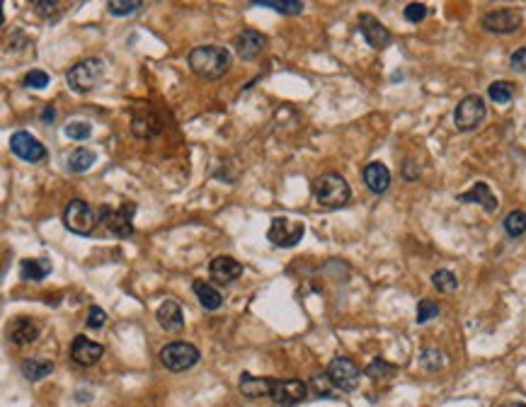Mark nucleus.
<instances>
[{
	"instance_id": "f257e3e1",
	"label": "nucleus",
	"mask_w": 526,
	"mask_h": 407,
	"mask_svg": "<svg viewBox=\"0 0 526 407\" xmlns=\"http://www.w3.org/2000/svg\"><path fill=\"white\" fill-rule=\"evenodd\" d=\"M189 68L197 78L204 81H216L230 66V51L223 47H197L187 56Z\"/></svg>"
},
{
	"instance_id": "f03ea898",
	"label": "nucleus",
	"mask_w": 526,
	"mask_h": 407,
	"mask_svg": "<svg viewBox=\"0 0 526 407\" xmlns=\"http://www.w3.org/2000/svg\"><path fill=\"white\" fill-rule=\"evenodd\" d=\"M313 194H315V201H318L322 208H342L352 199V189H349L347 179L335 172L320 175L313 182Z\"/></svg>"
},
{
	"instance_id": "7ed1b4c3",
	"label": "nucleus",
	"mask_w": 526,
	"mask_h": 407,
	"mask_svg": "<svg viewBox=\"0 0 526 407\" xmlns=\"http://www.w3.org/2000/svg\"><path fill=\"white\" fill-rule=\"evenodd\" d=\"M102 73H105V66H102L100 59H85V61H78V64L68 71L66 81L76 93H90V90H95L100 85Z\"/></svg>"
},
{
	"instance_id": "20e7f679",
	"label": "nucleus",
	"mask_w": 526,
	"mask_h": 407,
	"mask_svg": "<svg viewBox=\"0 0 526 407\" xmlns=\"http://www.w3.org/2000/svg\"><path fill=\"white\" fill-rule=\"evenodd\" d=\"M201 359L199 349L189 342H170L160 349V364L165 366L168 371H187Z\"/></svg>"
},
{
	"instance_id": "39448f33",
	"label": "nucleus",
	"mask_w": 526,
	"mask_h": 407,
	"mask_svg": "<svg viewBox=\"0 0 526 407\" xmlns=\"http://www.w3.org/2000/svg\"><path fill=\"white\" fill-rule=\"evenodd\" d=\"M485 117H488V107L480 95H468L454 110V124L458 131H473L485 122Z\"/></svg>"
},
{
	"instance_id": "423d86ee",
	"label": "nucleus",
	"mask_w": 526,
	"mask_h": 407,
	"mask_svg": "<svg viewBox=\"0 0 526 407\" xmlns=\"http://www.w3.org/2000/svg\"><path fill=\"white\" fill-rule=\"evenodd\" d=\"M64 223L71 233L76 235H90L95 230V223H98V213L90 206L88 201L83 199H71L64 211Z\"/></svg>"
},
{
	"instance_id": "0eeeda50",
	"label": "nucleus",
	"mask_w": 526,
	"mask_h": 407,
	"mask_svg": "<svg viewBox=\"0 0 526 407\" xmlns=\"http://www.w3.org/2000/svg\"><path fill=\"white\" fill-rule=\"evenodd\" d=\"M134 213H136V204L132 201L122 204L119 208H110V206L100 208V218H102V223H105V228L110 230L112 235L122 237V240L124 237H132L134 233V223H132Z\"/></svg>"
},
{
	"instance_id": "6e6552de",
	"label": "nucleus",
	"mask_w": 526,
	"mask_h": 407,
	"mask_svg": "<svg viewBox=\"0 0 526 407\" xmlns=\"http://www.w3.org/2000/svg\"><path fill=\"white\" fill-rule=\"evenodd\" d=\"M327 378L332 381V386L337 390H342V393H352V390L359 388V381H361V371L354 366L352 359H347V356H335V359L330 361V366H327Z\"/></svg>"
},
{
	"instance_id": "1a4fd4ad",
	"label": "nucleus",
	"mask_w": 526,
	"mask_h": 407,
	"mask_svg": "<svg viewBox=\"0 0 526 407\" xmlns=\"http://www.w3.org/2000/svg\"><path fill=\"white\" fill-rule=\"evenodd\" d=\"M269 398L279 407H296L308 398V386L298 378H279V381L274 378Z\"/></svg>"
},
{
	"instance_id": "9d476101",
	"label": "nucleus",
	"mask_w": 526,
	"mask_h": 407,
	"mask_svg": "<svg viewBox=\"0 0 526 407\" xmlns=\"http://www.w3.org/2000/svg\"><path fill=\"white\" fill-rule=\"evenodd\" d=\"M305 233V225L298 223V220L284 218V216H276L271 218V225L267 230L269 242H274L276 247H293L301 242V237Z\"/></svg>"
},
{
	"instance_id": "9b49d317",
	"label": "nucleus",
	"mask_w": 526,
	"mask_h": 407,
	"mask_svg": "<svg viewBox=\"0 0 526 407\" xmlns=\"http://www.w3.org/2000/svg\"><path fill=\"white\" fill-rule=\"evenodd\" d=\"M483 27L492 34H512L522 27V13L514 8L490 10V13L483 17Z\"/></svg>"
},
{
	"instance_id": "f8f14e48",
	"label": "nucleus",
	"mask_w": 526,
	"mask_h": 407,
	"mask_svg": "<svg viewBox=\"0 0 526 407\" xmlns=\"http://www.w3.org/2000/svg\"><path fill=\"white\" fill-rule=\"evenodd\" d=\"M10 146H13L15 155L22 158V160H27V163H39V160H44V158H47V148L42 146V141L34 138V136L27 134V131L13 134Z\"/></svg>"
},
{
	"instance_id": "ddd939ff",
	"label": "nucleus",
	"mask_w": 526,
	"mask_h": 407,
	"mask_svg": "<svg viewBox=\"0 0 526 407\" xmlns=\"http://www.w3.org/2000/svg\"><path fill=\"white\" fill-rule=\"evenodd\" d=\"M359 30H361V34H364L366 44H369L371 49H386L388 44L393 42L390 32L373 15H361L359 17Z\"/></svg>"
},
{
	"instance_id": "4468645a",
	"label": "nucleus",
	"mask_w": 526,
	"mask_h": 407,
	"mask_svg": "<svg viewBox=\"0 0 526 407\" xmlns=\"http://www.w3.org/2000/svg\"><path fill=\"white\" fill-rule=\"evenodd\" d=\"M102 354H105V347L98 342H93V339H88L85 335H78L76 339H73L71 344V356L76 364L81 366H93L98 364V361L102 359Z\"/></svg>"
},
{
	"instance_id": "2eb2a0df",
	"label": "nucleus",
	"mask_w": 526,
	"mask_h": 407,
	"mask_svg": "<svg viewBox=\"0 0 526 407\" xmlns=\"http://www.w3.org/2000/svg\"><path fill=\"white\" fill-rule=\"evenodd\" d=\"M209 271H211V279L216 281V284L226 286V284L235 281L238 276L242 274V264L238 262V259L228 257V254H218V257L211 259V267H209Z\"/></svg>"
},
{
	"instance_id": "dca6fc26",
	"label": "nucleus",
	"mask_w": 526,
	"mask_h": 407,
	"mask_svg": "<svg viewBox=\"0 0 526 407\" xmlns=\"http://www.w3.org/2000/svg\"><path fill=\"white\" fill-rule=\"evenodd\" d=\"M264 47H267V37L255 32V30H245L242 34H238V39H235V51L242 61L257 59V56L264 51Z\"/></svg>"
},
{
	"instance_id": "f3484780",
	"label": "nucleus",
	"mask_w": 526,
	"mask_h": 407,
	"mask_svg": "<svg viewBox=\"0 0 526 407\" xmlns=\"http://www.w3.org/2000/svg\"><path fill=\"white\" fill-rule=\"evenodd\" d=\"M456 199L461 204H480L488 213L497 211V196L492 194L490 184H485V182H475L466 194H458Z\"/></svg>"
},
{
	"instance_id": "a211bd4d",
	"label": "nucleus",
	"mask_w": 526,
	"mask_h": 407,
	"mask_svg": "<svg viewBox=\"0 0 526 407\" xmlns=\"http://www.w3.org/2000/svg\"><path fill=\"white\" fill-rule=\"evenodd\" d=\"M156 318H158V325H160L163 330H168V332H177V330H182V327H185L182 308H180V303L173 301V298H168V301L158 308Z\"/></svg>"
},
{
	"instance_id": "6ab92c4d",
	"label": "nucleus",
	"mask_w": 526,
	"mask_h": 407,
	"mask_svg": "<svg viewBox=\"0 0 526 407\" xmlns=\"http://www.w3.org/2000/svg\"><path fill=\"white\" fill-rule=\"evenodd\" d=\"M39 332H42V327H39L32 318H17L13 325L8 327L10 342L17 344V347H22V344H32L34 339L39 337Z\"/></svg>"
},
{
	"instance_id": "aec40b11",
	"label": "nucleus",
	"mask_w": 526,
	"mask_h": 407,
	"mask_svg": "<svg viewBox=\"0 0 526 407\" xmlns=\"http://www.w3.org/2000/svg\"><path fill=\"white\" fill-rule=\"evenodd\" d=\"M364 182L373 194H383L390 187V170L383 163H369L364 167Z\"/></svg>"
},
{
	"instance_id": "412c9836",
	"label": "nucleus",
	"mask_w": 526,
	"mask_h": 407,
	"mask_svg": "<svg viewBox=\"0 0 526 407\" xmlns=\"http://www.w3.org/2000/svg\"><path fill=\"white\" fill-rule=\"evenodd\" d=\"M271 383H274V378H257V376H250V373H242L240 376V393L250 400L264 398V395L271 393Z\"/></svg>"
},
{
	"instance_id": "4be33fe9",
	"label": "nucleus",
	"mask_w": 526,
	"mask_h": 407,
	"mask_svg": "<svg viewBox=\"0 0 526 407\" xmlns=\"http://www.w3.org/2000/svg\"><path fill=\"white\" fill-rule=\"evenodd\" d=\"M132 131L139 138H153L163 131V119L156 117L153 112H146V114H136L132 122Z\"/></svg>"
},
{
	"instance_id": "5701e85b",
	"label": "nucleus",
	"mask_w": 526,
	"mask_h": 407,
	"mask_svg": "<svg viewBox=\"0 0 526 407\" xmlns=\"http://www.w3.org/2000/svg\"><path fill=\"white\" fill-rule=\"evenodd\" d=\"M51 274V262L44 257L39 259H22L20 264V276L25 281H42Z\"/></svg>"
},
{
	"instance_id": "b1692460",
	"label": "nucleus",
	"mask_w": 526,
	"mask_h": 407,
	"mask_svg": "<svg viewBox=\"0 0 526 407\" xmlns=\"http://www.w3.org/2000/svg\"><path fill=\"white\" fill-rule=\"evenodd\" d=\"M20 371L27 381H42V378H47L49 373L54 371V364H51L49 359H42V356H32V359L22 361Z\"/></svg>"
},
{
	"instance_id": "393cba45",
	"label": "nucleus",
	"mask_w": 526,
	"mask_h": 407,
	"mask_svg": "<svg viewBox=\"0 0 526 407\" xmlns=\"http://www.w3.org/2000/svg\"><path fill=\"white\" fill-rule=\"evenodd\" d=\"M192 288H194V296L199 298V303H201L206 310H218V308H221V303H223L221 293H218L211 284H206V281L197 279L194 284H192Z\"/></svg>"
},
{
	"instance_id": "a878e982",
	"label": "nucleus",
	"mask_w": 526,
	"mask_h": 407,
	"mask_svg": "<svg viewBox=\"0 0 526 407\" xmlns=\"http://www.w3.org/2000/svg\"><path fill=\"white\" fill-rule=\"evenodd\" d=\"M95 165V153L90 148H76L68 155V167L71 172H88Z\"/></svg>"
},
{
	"instance_id": "bb28decb",
	"label": "nucleus",
	"mask_w": 526,
	"mask_h": 407,
	"mask_svg": "<svg viewBox=\"0 0 526 407\" xmlns=\"http://www.w3.org/2000/svg\"><path fill=\"white\" fill-rule=\"evenodd\" d=\"M255 5L276 10V13H281V15H298L303 10L301 0H284V3H281V0H255Z\"/></svg>"
},
{
	"instance_id": "cd10ccee",
	"label": "nucleus",
	"mask_w": 526,
	"mask_h": 407,
	"mask_svg": "<svg viewBox=\"0 0 526 407\" xmlns=\"http://www.w3.org/2000/svg\"><path fill=\"white\" fill-rule=\"evenodd\" d=\"M432 284H434V288H437V291H441V293H454L456 288H458V279H456L454 271L439 269V271H434V274H432Z\"/></svg>"
},
{
	"instance_id": "c85d7f7f",
	"label": "nucleus",
	"mask_w": 526,
	"mask_h": 407,
	"mask_svg": "<svg viewBox=\"0 0 526 407\" xmlns=\"http://www.w3.org/2000/svg\"><path fill=\"white\" fill-rule=\"evenodd\" d=\"M505 230L509 237H519L526 233V213L524 211H509L505 218Z\"/></svg>"
},
{
	"instance_id": "c756f323",
	"label": "nucleus",
	"mask_w": 526,
	"mask_h": 407,
	"mask_svg": "<svg viewBox=\"0 0 526 407\" xmlns=\"http://www.w3.org/2000/svg\"><path fill=\"white\" fill-rule=\"evenodd\" d=\"M488 95L497 105H507V102L514 98V88H512V83H507V81H495L488 88Z\"/></svg>"
},
{
	"instance_id": "7c9ffc66",
	"label": "nucleus",
	"mask_w": 526,
	"mask_h": 407,
	"mask_svg": "<svg viewBox=\"0 0 526 407\" xmlns=\"http://www.w3.org/2000/svg\"><path fill=\"white\" fill-rule=\"evenodd\" d=\"M398 371L393 364H388V361L383 359H373L369 366H366V376L373 378V381H383V378H390L393 373Z\"/></svg>"
},
{
	"instance_id": "2f4dec72",
	"label": "nucleus",
	"mask_w": 526,
	"mask_h": 407,
	"mask_svg": "<svg viewBox=\"0 0 526 407\" xmlns=\"http://www.w3.org/2000/svg\"><path fill=\"white\" fill-rule=\"evenodd\" d=\"M139 8H141L139 0H112V3H107V10H110V15H115V17L134 15Z\"/></svg>"
},
{
	"instance_id": "473e14b6",
	"label": "nucleus",
	"mask_w": 526,
	"mask_h": 407,
	"mask_svg": "<svg viewBox=\"0 0 526 407\" xmlns=\"http://www.w3.org/2000/svg\"><path fill=\"white\" fill-rule=\"evenodd\" d=\"M64 134L73 141H85V138H90V134H93V126H90L88 122H71L64 129Z\"/></svg>"
},
{
	"instance_id": "72a5a7b5",
	"label": "nucleus",
	"mask_w": 526,
	"mask_h": 407,
	"mask_svg": "<svg viewBox=\"0 0 526 407\" xmlns=\"http://www.w3.org/2000/svg\"><path fill=\"white\" fill-rule=\"evenodd\" d=\"M437 315H439V303L437 301H429V298H424V301H420V305H417V322H420V325L434 320Z\"/></svg>"
},
{
	"instance_id": "f704fd0d",
	"label": "nucleus",
	"mask_w": 526,
	"mask_h": 407,
	"mask_svg": "<svg viewBox=\"0 0 526 407\" xmlns=\"http://www.w3.org/2000/svg\"><path fill=\"white\" fill-rule=\"evenodd\" d=\"M446 364V356L439 352V349H424L422 352V366L429 371H437Z\"/></svg>"
},
{
	"instance_id": "c9c22d12",
	"label": "nucleus",
	"mask_w": 526,
	"mask_h": 407,
	"mask_svg": "<svg viewBox=\"0 0 526 407\" xmlns=\"http://www.w3.org/2000/svg\"><path fill=\"white\" fill-rule=\"evenodd\" d=\"M22 83H25V88H30V90H42V88H47V85H49V73L39 71V68H32Z\"/></svg>"
},
{
	"instance_id": "e433bc0d",
	"label": "nucleus",
	"mask_w": 526,
	"mask_h": 407,
	"mask_svg": "<svg viewBox=\"0 0 526 407\" xmlns=\"http://www.w3.org/2000/svg\"><path fill=\"white\" fill-rule=\"evenodd\" d=\"M403 15H405L407 22L417 25V22H422L424 17H427V5H424V3H410V5H405Z\"/></svg>"
},
{
	"instance_id": "4c0bfd02",
	"label": "nucleus",
	"mask_w": 526,
	"mask_h": 407,
	"mask_svg": "<svg viewBox=\"0 0 526 407\" xmlns=\"http://www.w3.org/2000/svg\"><path fill=\"white\" fill-rule=\"evenodd\" d=\"M310 386L318 395H325V398H332V381L327 376H313V381H310Z\"/></svg>"
},
{
	"instance_id": "58836bf2",
	"label": "nucleus",
	"mask_w": 526,
	"mask_h": 407,
	"mask_svg": "<svg viewBox=\"0 0 526 407\" xmlns=\"http://www.w3.org/2000/svg\"><path fill=\"white\" fill-rule=\"evenodd\" d=\"M105 320H107V313L105 310L100 308V305H93V308L88 310V327H93V330H100L102 325H105Z\"/></svg>"
},
{
	"instance_id": "ea45409f",
	"label": "nucleus",
	"mask_w": 526,
	"mask_h": 407,
	"mask_svg": "<svg viewBox=\"0 0 526 407\" xmlns=\"http://www.w3.org/2000/svg\"><path fill=\"white\" fill-rule=\"evenodd\" d=\"M59 8H61L59 3H44V0H37V3H34V10H37V13L42 15V17L56 15V10H59Z\"/></svg>"
},
{
	"instance_id": "a19ab883",
	"label": "nucleus",
	"mask_w": 526,
	"mask_h": 407,
	"mask_svg": "<svg viewBox=\"0 0 526 407\" xmlns=\"http://www.w3.org/2000/svg\"><path fill=\"white\" fill-rule=\"evenodd\" d=\"M509 64H512L514 71H526V47L514 51L512 59H509Z\"/></svg>"
},
{
	"instance_id": "79ce46f5",
	"label": "nucleus",
	"mask_w": 526,
	"mask_h": 407,
	"mask_svg": "<svg viewBox=\"0 0 526 407\" xmlns=\"http://www.w3.org/2000/svg\"><path fill=\"white\" fill-rule=\"evenodd\" d=\"M54 117H56V112H54V107H44V112H42V122H54Z\"/></svg>"
},
{
	"instance_id": "37998d69",
	"label": "nucleus",
	"mask_w": 526,
	"mask_h": 407,
	"mask_svg": "<svg viewBox=\"0 0 526 407\" xmlns=\"http://www.w3.org/2000/svg\"><path fill=\"white\" fill-rule=\"evenodd\" d=\"M509 407H526V403H512Z\"/></svg>"
},
{
	"instance_id": "c03bdc74",
	"label": "nucleus",
	"mask_w": 526,
	"mask_h": 407,
	"mask_svg": "<svg viewBox=\"0 0 526 407\" xmlns=\"http://www.w3.org/2000/svg\"><path fill=\"white\" fill-rule=\"evenodd\" d=\"M276 407H279V405H276Z\"/></svg>"
}]
</instances>
